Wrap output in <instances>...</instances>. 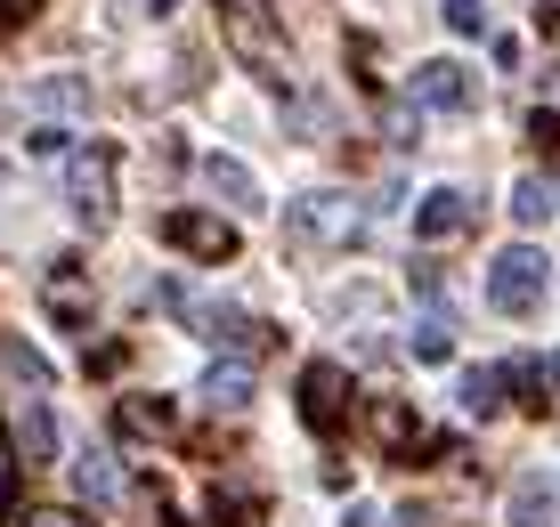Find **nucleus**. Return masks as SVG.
Returning a JSON list of instances; mask_svg holds the SVG:
<instances>
[{"label":"nucleus","instance_id":"17","mask_svg":"<svg viewBox=\"0 0 560 527\" xmlns=\"http://www.w3.org/2000/svg\"><path fill=\"white\" fill-rule=\"evenodd\" d=\"M0 365H9V374L25 382V389H57V365H49L33 341H16V333H0Z\"/></svg>","mask_w":560,"mask_h":527},{"label":"nucleus","instance_id":"27","mask_svg":"<svg viewBox=\"0 0 560 527\" xmlns=\"http://www.w3.org/2000/svg\"><path fill=\"white\" fill-rule=\"evenodd\" d=\"M350 527H382V512H365V503H358V512H350Z\"/></svg>","mask_w":560,"mask_h":527},{"label":"nucleus","instance_id":"16","mask_svg":"<svg viewBox=\"0 0 560 527\" xmlns=\"http://www.w3.org/2000/svg\"><path fill=\"white\" fill-rule=\"evenodd\" d=\"M49 308L66 325H90V284H82V260H57V277H49Z\"/></svg>","mask_w":560,"mask_h":527},{"label":"nucleus","instance_id":"14","mask_svg":"<svg viewBox=\"0 0 560 527\" xmlns=\"http://www.w3.org/2000/svg\"><path fill=\"white\" fill-rule=\"evenodd\" d=\"M552 211H560V179H545V171H528V179L512 187V220H520V227H545Z\"/></svg>","mask_w":560,"mask_h":527},{"label":"nucleus","instance_id":"4","mask_svg":"<svg viewBox=\"0 0 560 527\" xmlns=\"http://www.w3.org/2000/svg\"><path fill=\"white\" fill-rule=\"evenodd\" d=\"M545 251L536 244H512V251H495L488 260V301L504 308V317H528V308H545Z\"/></svg>","mask_w":560,"mask_h":527},{"label":"nucleus","instance_id":"2","mask_svg":"<svg viewBox=\"0 0 560 527\" xmlns=\"http://www.w3.org/2000/svg\"><path fill=\"white\" fill-rule=\"evenodd\" d=\"M114 163H122V154L106 139H82L66 154V203H73V227H90V236L114 220Z\"/></svg>","mask_w":560,"mask_h":527},{"label":"nucleus","instance_id":"28","mask_svg":"<svg viewBox=\"0 0 560 527\" xmlns=\"http://www.w3.org/2000/svg\"><path fill=\"white\" fill-rule=\"evenodd\" d=\"M147 9H154V16H171V9H179V0H147Z\"/></svg>","mask_w":560,"mask_h":527},{"label":"nucleus","instance_id":"26","mask_svg":"<svg viewBox=\"0 0 560 527\" xmlns=\"http://www.w3.org/2000/svg\"><path fill=\"white\" fill-rule=\"evenodd\" d=\"M536 16H545V33H560V0H536Z\"/></svg>","mask_w":560,"mask_h":527},{"label":"nucleus","instance_id":"21","mask_svg":"<svg viewBox=\"0 0 560 527\" xmlns=\"http://www.w3.org/2000/svg\"><path fill=\"white\" fill-rule=\"evenodd\" d=\"M211 519H220V527H260V519H268V503H260V495H244V487H220V495H211Z\"/></svg>","mask_w":560,"mask_h":527},{"label":"nucleus","instance_id":"12","mask_svg":"<svg viewBox=\"0 0 560 527\" xmlns=\"http://www.w3.org/2000/svg\"><path fill=\"white\" fill-rule=\"evenodd\" d=\"M16 446H25V462H33V471H42V462H57V414H49L42 398H25V406H16Z\"/></svg>","mask_w":560,"mask_h":527},{"label":"nucleus","instance_id":"10","mask_svg":"<svg viewBox=\"0 0 560 527\" xmlns=\"http://www.w3.org/2000/svg\"><path fill=\"white\" fill-rule=\"evenodd\" d=\"M114 431L122 438H179V406L171 398H114Z\"/></svg>","mask_w":560,"mask_h":527},{"label":"nucleus","instance_id":"19","mask_svg":"<svg viewBox=\"0 0 560 527\" xmlns=\"http://www.w3.org/2000/svg\"><path fill=\"white\" fill-rule=\"evenodd\" d=\"M415 358L422 365H447L455 358V317H447V308H431V317L415 325Z\"/></svg>","mask_w":560,"mask_h":527},{"label":"nucleus","instance_id":"11","mask_svg":"<svg viewBox=\"0 0 560 527\" xmlns=\"http://www.w3.org/2000/svg\"><path fill=\"white\" fill-rule=\"evenodd\" d=\"M196 398L220 406V414H244V406H253V358H220V365L196 382Z\"/></svg>","mask_w":560,"mask_h":527},{"label":"nucleus","instance_id":"22","mask_svg":"<svg viewBox=\"0 0 560 527\" xmlns=\"http://www.w3.org/2000/svg\"><path fill=\"white\" fill-rule=\"evenodd\" d=\"M447 25L455 33H488V9H479V0H447Z\"/></svg>","mask_w":560,"mask_h":527},{"label":"nucleus","instance_id":"13","mask_svg":"<svg viewBox=\"0 0 560 527\" xmlns=\"http://www.w3.org/2000/svg\"><path fill=\"white\" fill-rule=\"evenodd\" d=\"M73 487H82L98 512H106V503H122V471L106 462V446H82V455H73Z\"/></svg>","mask_w":560,"mask_h":527},{"label":"nucleus","instance_id":"23","mask_svg":"<svg viewBox=\"0 0 560 527\" xmlns=\"http://www.w3.org/2000/svg\"><path fill=\"white\" fill-rule=\"evenodd\" d=\"M42 16V0H0V33H25Z\"/></svg>","mask_w":560,"mask_h":527},{"label":"nucleus","instance_id":"15","mask_svg":"<svg viewBox=\"0 0 560 527\" xmlns=\"http://www.w3.org/2000/svg\"><path fill=\"white\" fill-rule=\"evenodd\" d=\"M504 365H471V374H463V414L471 422H488V414H504Z\"/></svg>","mask_w":560,"mask_h":527},{"label":"nucleus","instance_id":"8","mask_svg":"<svg viewBox=\"0 0 560 527\" xmlns=\"http://www.w3.org/2000/svg\"><path fill=\"white\" fill-rule=\"evenodd\" d=\"M415 106L422 114H471L479 106V82L455 66V57H431V66L415 73Z\"/></svg>","mask_w":560,"mask_h":527},{"label":"nucleus","instance_id":"7","mask_svg":"<svg viewBox=\"0 0 560 527\" xmlns=\"http://www.w3.org/2000/svg\"><path fill=\"white\" fill-rule=\"evenodd\" d=\"M163 244H179L187 260H211V268L236 260V227L211 220V211H171V220H163Z\"/></svg>","mask_w":560,"mask_h":527},{"label":"nucleus","instance_id":"6","mask_svg":"<svg viewBox=\"0 0 560 527\" xmlns=\"http://www.w3.org/2000/svg\"><path fill=\"white\" fill-rule=\"evenodd\" d=\"M301 422H308V431H325V438L350 422V374H341L334 358H317L301 374Z\"/></svg>","mask_w":560,"mask_h":527},{"label":"nucleus","instance_id":"25","mask_svg":"<svg viewBox=\"0 0 560 527\" xmlns=\"http://www.w3.org/2000/svg\"><path fill=\"white\" fill-rule=\"evenodd\" d=\"M16 527H90L82 512H33V519H16Z\"/></svg>","mask_w":560,"mask_h":527},{"label":"nucleus","instance_id":"29","mask_svg":"<svg viewBox=\"0 0 560 527\" xmlns=\"http://www.w3.org/2000/svg\"><path fill=\"white\" fill-rule=\"evenodd\" d=\"M545 374H552V389H560V349H552V365H545Z\"/></svg>","mask_w":560,"mask_h":527},{"label":"nucleus","instance_id":"31","mask_svg":"<svg viewBox=\"0 0 560 527\" xmlns=\"http://www.w3.org/2000/svg\"><path fill=\"white\" fill-rule=\"evenodd\" d=\"M171 527H187V519H171Z\"/></svg>","mask_w":560,"mask_h":527},{"label":"nucleus","instance_id":"30","mask_svg":"<svg viewBox=\"0 0 560 527\" xmlns=\"http://www.w3.org/2000/svg\"><path fill=\"white\" fill-rule=\"evenodd\" d=\"M0 503H9V471H0Z\"/></svg>","mask_w":560,"mask_h":527},{"label":"nucleus","instance_id":"24","mask_svg":"<svg viewBox=\"0 0 560 527\" xmlns=\"http://www.w3.org/2000/svg\"><path fill=\"white\" fill-rule=\"evenodd\" d=\"M82 139H73V130H33V154H73Z\"/></svg>","mask_w":560,"mask_h":527},{"label":"nucleus","instance_id":"5","mask_svg":"<svg viewBox=\"0 0 560 527\" xmlns=\"http://www.w3.org/2000/svg\"><path fill=\"white\" fill-rule=\"evenodd\" d=\"M228 42H236L244 66H260V82L277 97H293V49L277 42V25H268L260 9H228Z\"/></svg>","mask_w":560,"mask_h":527},{"label":"nucleus","instance_id":"18","mask_svg":"<svg viewBox=\"0 0 560 527\" xmlns=\"http://www.w3.org/2000/svg\"><path fill=\"white\" fill-rule=\"evenodd\" d=\"M203 179L228 195V203H260V179L236 163V154H203Z\"/></svg>","mask_w":560,"mask_h":527},{"label":"nucleus","instance_id":"9","mask_svg":"<svg viewBox=\"0 0 560 527\" xmlns=\"http://www.w3.org/2000/svg\"><path fill=\"white\" fill-rule=\"evenodd\" d=\"M471 220H479V203L463 187H431L415 203V236L422 244H455V236H471Z\"/></svg>","mask_w":560,"mask_h":527},{"label":"nucleus","instance_id":"1","mask_svg":"<svg viewBox=\"0 0 560 527\" xmlns=\"http://www.w3.org/2000/svg\"><path fill=\"white\" fill-rule=\"evenodd\" d=\"M365 227H374V211L358 203V195H301L293 203V251H350Z\"/></svg>","mask_w":560,"mask_h":527},{"label":"nucleus","instance_id":"20","mask_svg":"<svg viewBox=\"0 0 560 527\" xmlns=\"http://www.w3.org/2000/svg\"><path fill=\"white\" fill-rule=\"evenodd\" d=\"M512 527H552V479H520L512 487Z\"/></svg>","mask_w":560,"mask_h":527},{"label":"nucleus","instance_id":"3","mask_svg":"<svg viewBox=\"0 0 560 527\" xmlns=\"http://www.w3.org/2000/svg\"><path fill=\"white\" fill-rule=\"evenodd\" d=\"M365 431H374V446L390 462H431V455H447L455 462V446L439 438V431H422V414L407 398H390V389H382V398H365Z\"/></svg>","mask_w":560,"mask_h":527}]
</instances>
